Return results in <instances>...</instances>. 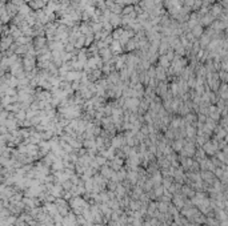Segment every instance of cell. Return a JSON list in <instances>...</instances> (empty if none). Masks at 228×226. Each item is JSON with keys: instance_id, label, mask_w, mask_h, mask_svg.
Listing matches in <instances>:
<instances>
[{"instance_id": "1", "label": "cell", "mask_w": 228, "mask_h": 226, "mask_svg": "<svg viewBox=\"0 0 228 226\" xmlns=\"http://www.w3.org/2000/svg\"><path fill=\"white\" fill-rule=\"evenodd\" d=\"M139 103H140V100L136 99V97H128V99H126V101H124V108H127L129 112L135 113L137 108H139Z\"/></svg>"}, {"instance_id": "2", "label": "cell", "mask_w": 228, "mask_h": 226, "mask_svg": "<svg viewBox=\"0 0 228 226\" xmlns=\"http://www.w3.org/2000/svg\"><path fill=\"white\" fill-rule=\"evenodd\" d=\"M24 64V69L25 72H31V70L35 69V66H36V61H35V57H29V56H25V59L23 61Z\"/></svg>"}, {"instance_id": "3", "label": "cell", "mask_w": 228, "mask_h": 226, "mask_svg": "<svg viewBox=\"0 0 228 226\" xmlns=\"http://www.w3.org/2000/svg\"><path fill=\"white\" fill-rule=\"evenodd\" d=\"M110 49H111V52H112V55L120 56L122 55V52H123V47L118 40H114V41L111 43V45H110Z\"/></svg>"}, {"instance_id": "4", "label": "cell", "mask_w": 228, "mask_h": 226, "mask_svg": "<svg viewBox=\"0 0 228 226\" xmlns=\"http://www.w3.org/2000/svg\"><path fill=\"white\" fill-rule=\"evenodd\" d=\"M12 43H13V39L11 36L3 37L2 40H0V49H2V51H8L11 48Z\"/></svg>"}, {"instance_id": "5", "label": "cell", "mask_w": 228, "mask_h": 226, "mask_svg": "<svg viewBox=\"0 0 228 226\" xmlns=\"http://www.w3.org/2000/svg\"><path fill=\"white\" fill-rule=\"evenodd\" d=\"M28 7L31 8V10L40 11V10H43V8L46 7V3H44L43 0H31V2H28Z\"/></svg>"}, {"instance_id": "6", "label": "cell", "mask_w": 228, "mask_h": 226, "mask_svg": "<svg viewBox=\"0 0 228 226\" xmlns=\"http://www.w3.org/2000/svg\"><path fill=\"white\" fill-rule=\"evenodd\" d=\"M34 45H35V51H40L42 48L47 45V39L44 36H38L34 41Z\"/></svg>"}, {"instance_id": "7", "label": "cell", "mask_w": 228, "mask_h": 226, "mask_svg": "<svg viewBox=\"0 0 228 226\" xmlns=\"http://www.w3.org/2000/svg\"><path fill=\"white\" fill-rule=\"evenodd\" d=\"M165 70H167V69L162 68L160 65L158 66V68H155V79L160 80V81H165V79H167V73H165Z\"/></svg>"}, {"instance_id": "8", "label": "cell", "mask_w": 228, "mask_h": 226, "mask_svg": "<svg viewBox=\"0 0 228 226\" xmlns=\"http://www.w3.org/2000/svg\"><path fill=\"white\" fill-rule=\"evenodd\" d=\"M108 21H110V24L112 25V27L122 25V15H115V13L111 12V16H110Z\"/></svg>"}, {"instance_id": "9", "label": "cell", "mask_w": 228, "mask_h": 226, "mask_svg": "<svg viewBox=\"0 0 228 226\" xmlns=\"http://www.w3.org/2000/svg\"><path fill=\"white\" fill-rule=\"evenodd\" d=\"M190 32H191V35L194 36L195 39H199L200 36L203 35V32H204V28L200 24H198V25H195V27H192V28L190 29Z\"/></svg>"}, {"instance_id": "10", "label": "cell", "mask_w": 228, "mask_h": 226, "mask_svg": "<svg viewBox=\"0 0 228 226\" xmlns=\"http://www.w3.org/2000/svg\"><path fill=\"white\" fill-rule=\"evenodd\" d=\"M159 65L162 66V68H164V69H168L169 65H171V63H169L167 57L163 55V56H159Z\"/></svg>"}, {"instance_id": "11", "label": "cell", "mask_w": 228, "mask_h": 226, "mask_svg": "<svg viewBox=\"0 0 228 226\" xmlns=\"http://www.w3.org/2000/svg\"><path fill=\"white\" fill-rule=\"evenodd\" d=\"M124 47H126V49H127L128 52H133V51H136V49H137L136 43H135V40H133V39H129V40H128V43H127Z\"/></svg>"}, {"instance_id": "12", "label": "cell", "mask_w": 228, "mask_h": 226, "mask_svg": "<svg viewBox=\"0 0 228 226\" xmlns=\"http://www.w3.org/2000/svg\"><path fill=\"white\" fill-rule=\"evenodd\" d=\"M124 141V137L123 136H116L112 139V148H119V146H122Z\"/></svg>"}, {"instance_id": "13", "label": "cell", "mask_w": 228, "mask_h": 226, "mask_svg": "<svg viewBox=\"0 0 228 226\" xmlns=\"http://www.w3.org/2000/svg\"><path fill=\"white\" fill-rule=\"evenodd\" d=\"M123 32H124V28H118L116 31H114V32H111V36H112L114 40H118V41H119V39L122 37Z\"/></svg>"}, {"instance_id": "14", "label": "cell", "mask_w": 228, "mask_h": 226, "mask_svg": "<svg viewBox=\"0 0 228 226\" xmlns=\"http://www.w3.org/2000/svg\"><path fill=\"white\" fill-rule=\"evenodd\" d=\"M183 148V141L181 140H176L175 143H173V149L175 150H180Z\"/></svg>"}]
</instances>
